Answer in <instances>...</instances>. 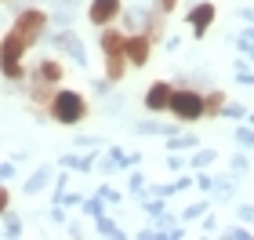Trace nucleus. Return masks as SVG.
<instances>
[{"mask_svg": "<svg viewBox=\"0 0 254 240\" xmlns=\"http://www.w3.org/2000/svg\"><path fill=\"white\" fill-rule=\"evenodd\" d=\"M48 109L59 124H80L87 117V102H84V95H76V91H55Z\"/></svg>", "mask_w": 254, "mask_h": 240, "instance_id": "obj_1", "label": "nucleus"}, {"mask_svg": "<svg viewBox=\"0 0 254 240\" xmlns=\"http://www.w3.org/2000/svg\"><path fill=\"white\" fill-rule=\"evenodd\" d=\"M22 51H26V40L11 29L7 37L0 40V73H4L7 80H18L22 77V66H18L22 62Z\"/></svg>", "mask_w": 254, "mask_h": 240, "instance_id": "obj_2", "label": "nucleus"}, {"mask_svg": "<svg viewBox=\"0 0 254 240\" xmlns=\"http://www.w3.org/2000/svg\"><path fill=\"white\" fill-rule=\"evenodd\" d=\"M44 26H48V15H44L40 7H29V11H18V18H15V26H11V29L26 40V48H33V44L40 40Z\"/></svg>", "mask_w": 254, "mask_h": 240, "instance_id": "obj_3", "label": "nucleus"}, {"mask_svg": "<svg viewBox=\"0 0 254 240\" xmlns=\"http://www.w3.org/2000/svg\"><path fill=\"white\" fill-rule=\"evenodd\" d=\"M171 113H175V120H200L203 117V95H196V91H171Z\"/></svg>", "mask_w": 254, "mask_h": 240, "instance_id": "obj_4", "label": "nucleus"}, {"mask_svg": "<svg viewBox=\"0 0 254 240\" xmlns=\"http://www.w3.org/2000/svg\"><path fill=\"white\" fill-rule=\"evenodd\" d=\"M149 51H153V37L149 33H131L124 44V55H127V62L131 66H145L149 62Z\"/></svg>", "mask_w": 254, "mask_h": 240, "instance_id": "obj_5", "label": "nucleus"}, {"mask_svg": "<svg viewBox=\"0 0 254 240\" xmlns=\"http://www.w3.org/2000/svg\"><path fill=\"white\" fill-rule=\"evenodd\" d=\"M120 0H91V7H87V18L95 22V26H109L113 18L120 15Z\"/></svg>", "mask_w": 254, "mask_h": 240, "instance_id": "obj_6", "label": "nucleus"}, {"mask_svg": "<svg viewBox=\"0 0 254 240\" xmlns=\"http://www.w3.org/2000/svg\"><path fill=\"white\" fill-rule=\"evenodd\" d=\"M167 106H171V84L156 80V84L145 91V109L149 113H160V109H167Z\"/></svg>", "mask_w": 254, "mask_h": 240, "instance_id": "obj_7", "label": "nucleus"}, {"mask_svg": "<svg viewBox=\"0 0 254 240\" xmlns=\"http://www.w3.org/2000/svg\"><path fill=\"white\" fill-rule=\"evenodd\" d=\"M211 22H214V4H196V7L189 11V26H192L196 37H203Z\"/></svg>", "mask_w": 254, "mask_h": 240, "instance_id": "obj_8", "label": "nucleus"}, {"mask_svg": "<svg viewBox=\"0 0 254 240\" xmlns=\"http://www.w3.org/2000/svg\"><path fill=\"white\" fill-rule=\"evenodd\" d=\"M102 51L106 55H120L124 51V44H127V33L124 29H102Z\"/></svg>", "mask_w": 254, "mask_h": 240, "instance_id": "obj_9", "label": "nucleus"}, {"mask_svg": "<svg viewBox=\"0 0 254 240\" xmlns=\"http://www.w3.org/2000/svg\"><path fill=\"white\" fill-rule=\"evenodd\" d=\"M59 48H62V51H69V55H73V59H76L80 66L87 62V55H84V48H80V40L73 37V33H59Z\"/></svg>", "mask_w": 254, "mask_h": 240, "instance_id": "obj_10", "label": "nucleus"}, {"mask_svg": "<svg viewBox=\"0 0 254 240\" xmlns=\"http://www.w3.org/2000/svg\"><path fill=\"white\" fill-rule=\"evenodd\" d=\"M124 70H127V55H124V51H120V55H106V77H109V80H120Z\"/></svg>", "mask_w": 254, "mask_h": 240, "instance_id": "obj_11", "label": "nucleus"}, {"mask_svg": "<svg viewBox=\"0 0 254 240\" xmlns=\"http://www.w3.org/2000/svg\"><path fill=\"white\" fill-rule=\"evenodd\" d=\"M33 77H37V80H48V84H59V80H62V66H59V62H40V70L33 73Z\"/></svg>", "mask_w": 254, "mask_h": 240, "instance_id": "obj_12", "label": "nucleus"}, {"mask_svg": "<svg viewBox=\"0 0 254 240\" xmlns=\"http://www.w3.org/2000/svg\"><path fill=\"white\" fill-rule=\"evenodd\" d=\"M222 106H225V95H222V91H211V95L203 98V113H218Z\"/></svg>", "mask_w": 254, "mask_h": 240, "instance_id": "obj_13", "label": "nucleus"}, {"mask_svg": "<svg viewBox=\"0 0 254 240\" xmlns=\"http://www.w3.org/2000/svg\"><path fill=\"white\" fill-rule=\"evenodd\" d=\"M240 48H244L251 59H254V26H251V29H244V37H240Z\"/></svg>", "mask_w": 254, "mask_h": 240, "instance_id": "obj_14", "label": "nucleus"}, {"mask_svg": "<svg viewBox=\"0 0 254 240\" xmlns=\"http://www.w3.org/2000/svg\"><path fill=\"white\" fill-rule=\"evenodd\" d=\"M44 186H48V171H40V175H33V178L26 182V189H29V193H37V189H44Z\"/></svg>", "mask_w": 254, "mask_h": 240, "instance_id": "obj_15", "label": "nucleus"}, {"mask_svg": "<svg viewBox=\"0 0 254 240\" xmlns=\"http://www.w3.org/2000/svg\"><path fill=\"white\" fill-rule=\"evenodd\" d=\"M236 142H244V146H254V131H244V128H240V135H236Z\"/></svg>", "mask_w": 254, "mask_h": 240, "instance_id": "obj_16", "label": "nucleus"}, {"mask_svg": "<svg viewBox=\"0 0 254 240\" xmlns=\"http://www.w3.org/2000/svg\"><path fill=\"white\" fill-rule=\"evenodd\" d=\"M244 113H247L244 106H229V109H225V117H233V120H240V117H244Z\"/></svg>", "mask_w": 254, "mask_h": 240, "instance_id": "obj_17", "label": "nucleus"}, {"mask_svg": "<svg viewBox=\"0 0 254 240\" xmlns=\"http://www.w3.org/2000/svg\"><path fill=\"white\" fill-rule=\"evenodd\" d=\"M98 230L106 233V237H117V233H120V230H117V226H113V222H98Z\"/></svg>", "mask_w": 254, "mask_h": 240, "instance_id": "obj_18", "label": "nucleus"}, {"mask_svg": "<svg viewBox=\"0 0 254 240\" xmlns=\"http://www.w3.org/2000/svg\"><path fill=\"white\" fill-rule=\"evenodd\" d=\"M175 4H178V0H160V11H171Z\"/></svg>", "mask_w": 254, "mask_h": 240, "instance_id": "obj_19", "label": "nucleus"}, {"mask_svg": "<svg viewBox=\"0 0 254 240\" xmlns=\"http://www.w3.org/2000/svg\"><path fill=\"white\" fill-rule=\"evenodd\" d=\"M244 219H247V222H254V208H244Z\"/></svg>", "mask_w": 254, "mask_h": 240, "instance_id": "obj_20", "label": "nucleus"}, {"mask_svg": "<svg viewBox=\"0 0 254 240\" xmlns=\"http://www.w3.org/2000/svg\"><path fill=\"white\" fill-rule=\"evenodd\" d=\"M4 204H7V193H4V189H0V211H4Z\"/></svg>", "mask_w": 254, "mask_h": 240, "instance_id": "obj_21", "label": "nucleus"}, {"mask_svg": "<svg viewBox=\"0 0 254 240\" xmlns=\"http://www.w3.org/2000/svg\"><path fill=\"white\" fill-rule=\"evenodd\" d=\"M62 4H76V0H62Z\"/></svg>", "mask_w": 254, "mask_h": 240, "instance_id": "obj_22", "label": "nucleus"}]
</instances>
